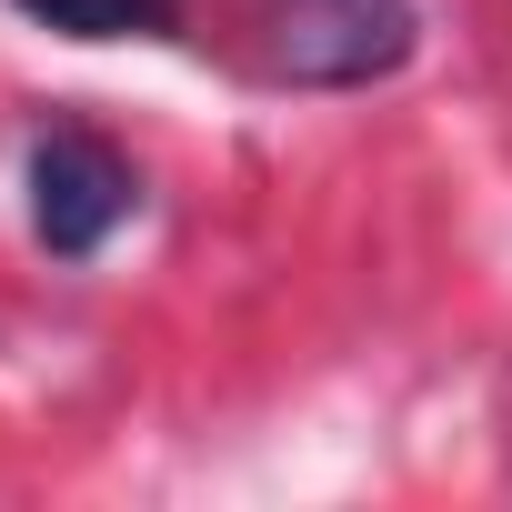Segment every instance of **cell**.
Wrapping results in <instances>:
<instances>
[{"label":"cell","mask_w":512,"mask_h":512,"mask_svg":"<svg viewBox=\"0 0 512 512\" xmlns=\"http://www.w3.org/2000/svg\"><path fill=\"white\" fill-rule=\"evenodd\" d=\"M131 211H141V181H131V161L101 131H71L61 121V131L31 141V231H41V251L91 262Z\"/></svg>","instance_id":"7a4b0ae2"},{"label":"cell","mask_w":512,"mask_h":512,"mask_svg":"<svg viewBox=\"0 0 512 512\" xmlns=\"http://www.w3.org/2000/svg\"><path fill=\"white\" fill-rule=\"evenodd\" d=\"M422 41L412 0H262V61L292 91H362L392 81Z\"/></svg>","instance_id":"6da1fadb"},{"label":"cell","mask_w":512,"mask_h":512,"mask_svg":"<svg viewBox=\"0 0 512 512\" xmlns=\"http://www.w3.org/2000/svg\"><path fill=\"white\" fill-rule=\"evenodd\" d=\"M31 21L71 31V41H141V31H171V0H21Z\"/></svg>","instance_id":"3957f363"}]
</instances>
